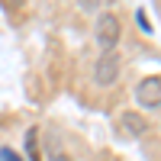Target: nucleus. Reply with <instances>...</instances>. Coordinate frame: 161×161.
Segmentation results:
<instances>
[{
	"instance_id": "6",
	"label": "nucleus",
	"mask_w": 161,
	"mask_h": 161,
	"mask_svg": "<svg viewBox=\"0 0 161 161\" xmlns=\"http://www.w3.org/2000/svg\"><path fill=\"white\" fill-rule=\"evenodd\" d=\"M0 161H23V158L13 152V148H0Z\"/></svg>"
},
{
	"instance_id": "5",
	"label": "nucleus",
	"mask_w": 161,
	"mask_h": 161,
	"mask_svg": "<svg viewBox=\"0 0 161 161\" xmlns=\"http://www.w3.org/2000/svg\"><path fill=\"white\" fill-rule=\"evenodd\" d=\"M26 155H29V161H42V155H39V129L26 132Z\"/></svg>"
},
{
	"instance_id": "7",
	"label": "nucleus",
	"mask_w": 161,
	"mask_h": 161,
	"mask_svg": "<svg viewBox=\"0 0 161 161\" xmlns=\"http://www.w3.org/2000/svg\"><path fill=\"white\" fill-rule=\"evenodd\" d=\"M136 19H139V26H142V32H152L148 19H145V10H139V13H136Z\"/></svg>"
},
{
	"instance_id": "1",
	"label": "nucleus",
	"mask_w": 161,
	"mask_h": 161,
	"mask_svg": "<svg viewBox=\"0 0 161 161\" xmlns=\"http://www.w3.org/2000/svg\"><path fill=\"white\" fill-rule=\"evenodd\" d=\"M93 36H97V45H103L106 52H116V42H119V36H123V23H119V16H116V13H100Z\"/></svg>"
},
{
	"instance_id": "3",
	"label": "nucleus",
	"mask_w": 161,
	"mask_h": 161,
	"mask_svg": "<svg viewBox=\"0 0 161 161\" xmlns=\"http://www.w3.org/2000/svg\"><path fill=\"white\" fill-rule=\"evenodd\" d=\"M136 100H139V106H145V110H152V113L161 106V84H158V74L145 77L142 84L136 87Z\"/></svg>"
},
{
	"instance_id": "4",
	"label": "nucleus",
	"mask_w": 161,
	"mask_h": 161,
	"mask_svg": "<svg viewBox=\"0 0 161 161\" xmlns=\"http://www.w3.org/2000/svg\"><path fill=\"white\" fill-rule=\"evenodd\" d=\"M119 132H123L126 139H139L148 132V123H145V116L136 113V110H126L123 116H119Z\"/></svg>"
},
{
	"instance_id": "2",
	"label": "nucleus",
	"mask_w": 161,
	"mask_h": 161,
	"mask_svg": "<svg viewBox=\"0 0 161 161\" xmlns=\"http://www.w3.org/2000/svg\"><path fill=\"white\" fill-rule=\"evenodd\" d=\"M116 77H119V52H103L93 64V80L100 87H110L116 84Z\"/></svg>"
}]
</instances>
